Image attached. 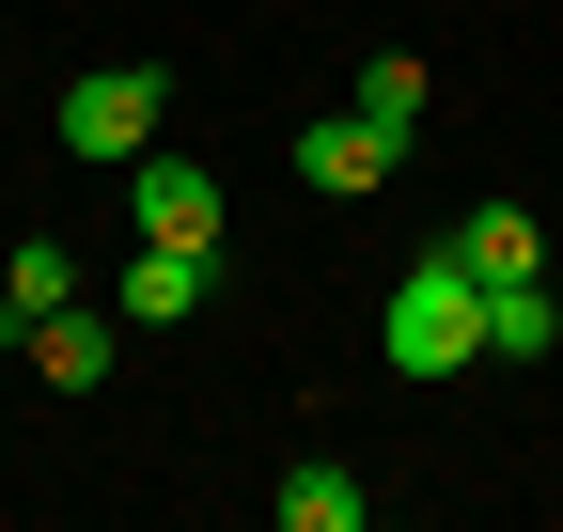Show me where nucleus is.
Segmentation results:
<instances>
[{
    "instance_id": "423d86ee",
    "label": "nucleus",
    "mask_w": 563,
    "mask_h": 532,
    "mask_svg": "<svg viewBox=\"0 0 563 532\" xmlns=\"http://www.w3.org/2000/svg\"><path fill=\"white\" fill-rule=\"evenodd\" d=\"M439 251L470 266V282H548V235H532V204H470Z\"/></svg>"
},
{
    "instance_id": "7ed1b4c3",
    "label": "nucleus",
    "mask_w": 563,
    "mask_h": 532,
    "mask_svg": "<svg viewBox=\"0 0 563 532\" xmlns=\"http://www.w3.org/2000/svg\"><path fill=\"white\" fill-rule=\"evenodd\" d=\"M125 220L157 235V251H220V173L173 157V142H141V157H125Z\"/></svg>"
},
{
    "instance_id": "20e7f679",
    "label": "nucleus",
    "mask_w": 563,
    "mask_h": 532,
    "mask_svg": "<svg viewBox=\"0 0 563 532\" xmlns=\"http://www.w3.org/2000/svg\"><path fill=\"white\" fill-rule=\"evenodd\" d=\"M376 173H391V142H376L361 110H313V125H298V188H329V204H361Z\"/></svg>"
},
{
    "instance_id": "0eeeda50",
    "label": "nucleus",
    "mask_w": 563,
    "mask_h": 532,
    "mask_svg": "<svg viewBox=\"0 0 563 532\" xmlns=\"http://www.w3.org/2000/svg\"><path fill=\"white\" fill-rule=\"evenodd\" d=\"M203 266H220V251H157V235H141L125 251V329H188L203 313Z\"/></svg>"
},
{
    "instance_id": "9b49d317",
    "label": "nucleus",
    "mask_w": 563,
    "mask_h": 532,
    "mask_svg": "<svg viewBox=\"0 0 563 532\" xmlns=\"http://www.w3.org/2000/svg\"><path fill=\"white\" fill-rule=\"evenodd\" d=\"M361 517H376L361 470H282V532H361Z\"/></svg>"
},
{
    "instance_id": "9d476101",
    "label": "nucleus",
    "mask_w": 563,
    "mask_h": 532,
    "mask_svg": "<svg viewBox=\"0 0 563 532\" xmlns=\"http://www.w3.org/2000/svg\"><path fill=\"white\" fill-rule=\"evenodd\" d=\"M548 345H563L548 282H485V361H548Z\"/></svg>"
},
{
    "instance_id": "f257e3e1",
    "label": "nucleus",
    "mask_w": 563,
    "mask_h": 532,
    "mask_svg": "<svg viewBox=\"0 0 563 532\" xmlns=\"http://www.w3.org/2000/svg\"><path fill=\"white\" fill-rule=\"evenodd\" d=\"M376 345H391V376H470L485 361V282L454 251H422L407 282H391V313H376Z\"/></svg>"
},
{
    "instance_id": "6e6552de",
    "label": "nucleus",
    "mask_w": 563,
    "mask_h": 532,
    "mask_svg": "<svg viewBox=\"0 0 563 532\" xmlns=\"http://www.w3.org/2000/svg\"><path fill=\"white\" fill-rule=\"evenodd\" d=\"M344 110H361L376 142L407 157V142H422V110H439V95H422V63H407V47H376V63H361V95H344Z\"/></svg>"
},
{
    "instance_id": "f03ea898",
    "label": "nucleus",
    "mask_w": 563,
    "mask_h": 532,
    "mask_svg": "<svg viewBox=\"0 0 563 532\" xmlns=\"http://www.w3.org/2000/svg\"><path fill=\"white\" fill-rule=\"evenodd\" d=\"M157 110H173V79H157V63H95V79H63V157L125 173L141 142H157Z\"/></svg>"
},
{
    "instance_id": "1a4fd4ad",
    "label": "nucleus",
    "mask_w": 563,
    "mask_h": 532,
    "mask_svg": "<svg viewBox=\"0 0 563 532\" xmlns=\"http://www.w3.org/2000/svg\"><path fill=\"white\" fill-rule=\"evenodd\" d=\"M63 298H79V266H63V251L32 235V251H16V282H0V345H32V329H47Z\"/></svg>"
},
{
    "instance_id": "39448f33",
    "label": "nucleus",
    "mask_w": 563,
    "mask_h": 532,
    "mask_svg": "<svg viewBox=\"0 0 563 532\" xmlns=\"http://www.w3.org/2000/svg\"><path fill=\"white\" fill-rule=\"evenodd\" d=\"M110 361H125V313H95V298H63V313L32 329V376H47V391H95Z\"/></svg>"
}]
</instances>
